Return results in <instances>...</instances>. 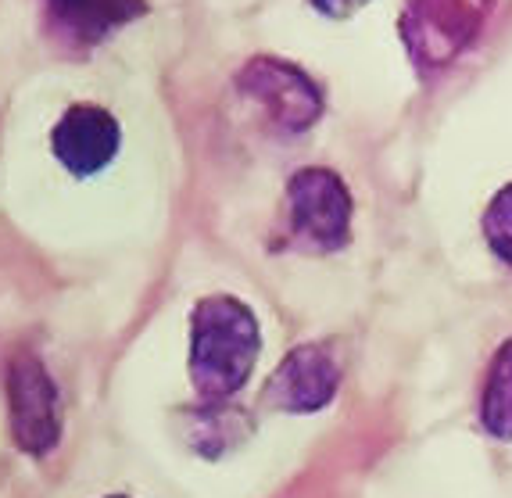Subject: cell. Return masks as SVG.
I'll return each instance as SVG.
<instances>
[{
	"label": "cell",
	"instance_id": "5",
	"mask_svg": "<svg viewBox=\"0 0 512 498\" xmlns=\"http://www.w3.org/2000/svg\"><path fill=\"white\" fill-rule=\"evenodd\" d=\"M8 423L15 445L47 459L61 441V395L40 355L15 352L8 362Z\"/></svg>",
	"mask_w": 512,
	"mask_h": 498
},
{
	"label": "cell",
	"instance_id": "1",
	"mask_svg": "<svg viewBox=\"0 0 512 498\" xmlns=\"http://www.w3.org/2000/svg\"><path fill=\"white\" fill-rule=\"evenodd\" d=\"M262 330L233 294H208L190 312V384L201 402H233L255 373Z\"/></svg>",
	"mask_w": 512,
	"mask_h": 498
},
{
	"label": "cell",
	"instance_id": "3",
	"mask_svg": "<svg viewBox=\"0 0 512 498\" xmlns=\"http://www.w3.org/2000/svg\"><path fill=\"white\" fill-rule=\"evenodd\" d=\"M355 201L348 183L333 169L308 165L287 183V233L301 251L330 255L348 248Z\"/></svg>",
	"mask_w": 512,
	"mask_h": 498
},
{
	"label": "cell",
	"instance_id": "9",
	"mask_svg": "<svg viewBox=\"0 0 512 498\" xmlns=\"http://www.w3.org/2000/svg\"><path fill=\"white\" fill-rule=\"evenodd\" d=\"M176 423H180V438L201 459H222L255 434V420L248 416V409L233 402H201L190 409H176Z\"/></svg>",
	"mask_w": 512,
	"mask_h": 498
},
{
	"label": "cell",
	"instance_id": "4",
	"mask_svg": "<svg viewBox=\"0 0 512 498\" xmlns=\"http://www.w3.org/2000/svg\"><path fill=\"white\" fill-rule=\"evenodd\" d=\"M237 90L255 101L280 133H305L323 119V90L294 61L258 54L237 72Z\"/></svg>",
	"mask_w": 512,
	"mask_h": 498
},
{
	"label": "cell",
	"instance_id": "13",
	"mask_svg": "<svg viewBox=\"0 0 512 498\" xmlns=\"http://www.w3.org/2000/svg\"><path fill=\"white\" fill-rule=\"evenodd\" d=\"M104 498H129V495H104Z\"/></svg>",
	"mask_w": 512,
	"mask_h": 498
},
{
	"label": "cell",
	"instance_id": "12",
	"mask_svg": "<svg viewBox=\"0 0 512 498\" xmlns=\"http://www.w3.org/2000/svg\"><path fill=\"white\" fill-rule=\"evenodd\" d=\"M308 4L326 18H351L355 11L366 8L369 0H308Z\"/></svg>",
	"mask_w": 512,
	"mask_h": 498
},
{
	"label": "cell",
	"instance_id": "8",
	"mask_svg": "<svg viewBox=\"0 0 512 498\" xmlns=\"http://www.w3.org/2000/svg\"><path fill=\"white\" fill-rule=\"evenodd\" d=\"M147 0H47V26L65 43L90 47L140 18Z\"/></svg>",
	"mask_w": 512,
	"mask_h": 498
},
{
	"label": "cell",
	"instance_id": "6",
	"mask_svg": "<svg viewBox=\"0 0 512 498\" xmlns=\"http://www.w3.org/2000/svg\"><path fill=\"white\" fill-rule=\"evenodd\" d=\"M341 391V362L330 352V344H298L283 355L262 391L265 409L291 416L319 413Z\"/></svg>",
	"mask_w": 512,
	"mask_h": 498
},
{
	"label": "cell",
	"instance_id": "2",
	"mask_svg": "<svg viewBox=\"0 0 512 498\" xmlns=\"http://www.w3.org/2000/svg\"><path fill=\"white\" fill-rule=\"evenodd\" d=\"M491 0H405L398 33L423 76L444 72L480 36Z\"/></svg>",
	"mask_w": 512,
	"mask_h": 498
},
{
	"label": "cell",
	"instance_id": "11",
	"mask_svg": "<svg viewBox=\"0 0 512 498\" xmlns=\"http://www.w3.org/2000/svg\"><path fill=\"white\" fill-rule=\"evenodd\" d=\"M484 241L491 248V255L505 266H512V183H505L495 198L487 201L484 219H480Z\"/></svg>",
	"mask_w": 512,
	"mask_h": 498
},
{
	"label": "cell",
	"instance_id": "10",
	"mask_svg": "<svg viewBox=\"0 0 512 498\" xmlns=\"http://www.w3.org/2000/svg\"><path fill=\"white\" fill-rule=\"evenodd\" d=\"M480 423L491 438L512 441V337L502 341L487 366L484 395H480Z\"/></svg>",
	"mask_w": 512,
	"mask_h": 498
},
{
	"label": "cell",
	"instance_id": "7",
	"mask_svg": "<svg viewBox=\"0 0 512 498\" xmlns=\"http://www.w3.org/2000/svg\"><path fill=\"white\" fill-rule=\"evenodd\" d=\"M122 147L119 119L101 104H72L51 129V151L58 165L76 180L104 172Z\"/></svg>",
	"mask_w": 512,
	"mask_h": 498
}]
</instances>
